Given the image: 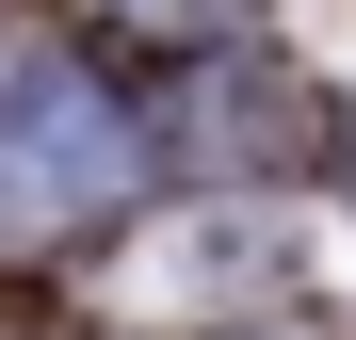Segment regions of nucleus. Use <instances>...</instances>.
I'll list each match as a JSON object with an SVG mask.
<instances>
[{"label": "nucleus", "mask_w": 356, "mask_h": 340, "mask_svg": "<svg viewBox=\"0 0 356 340\" xmlns=\"http://www.w3.org/2000/svg\"><path fill=\"white\" fill-rule=\"evenodd\" d=\"M113 17H146V33H211L227 0H113Z\"/></svg>", "instance_id": "nucleus-2"}, {"label": "nucleus", "mask_w": 356, "mask_h": 340, "mask_svg": "<svg viewBox=\"0 0 356 340\" xmlns=\"http://www.w3.org/2000/svg\"><path fill=\"white\" fill-rule=\"evenodd\" d=\"M130 195V113L81 81V49H0V243L81 227Z\"/></svg>", "instance_id": "nucleus-1"}]
</instances>
